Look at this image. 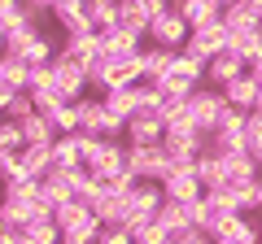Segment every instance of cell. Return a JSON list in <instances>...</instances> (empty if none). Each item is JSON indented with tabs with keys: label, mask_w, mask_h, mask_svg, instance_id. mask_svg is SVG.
I'll use <instances>...</instances> for the list:
<instances>
[{
	"label": "cell",
	"mask_w": 262,
	"mask_h": 244,
	"mask_svg": "<svg viewBox=\"0 0 262 244\" xmlns=\"http://www.w3.org/2000/svg\"><path fill=\"white\" fill-rule=\"evenodd\" d=\"M22 161H27L31 179H44L48 170L57 166V153H53V144H27V149H22Z\"/></svg>",
	"instance_id": "25"
},
{
	"label": "cell",
	"mask_w": 262,
	"mask_h": 244,
	"mask_svg": "<svg viewBox=\"0 0 262 244\" xmlns=\"http://www.w3.org/2000/svg\"><path fill=\"white\" fill-rule=\"evenodd\" d=\"M127 170L136 179H153V183H166L175 175V161H170L166 144H127Z\"/></svg>",
	"instance_id": "2"
},
{
	"label": "cell",
	"mask_w": 262,
	"mask_h": 244,
	"mask_svg": "<svg viewBox=\"0 0 262 244\" xmlns=\"http://www.w3.org/2000/svg\"><path fill=\"white\" fill-rule=\"evenodd\" d=\"M223 235H227V240H236V244H262V223L253 227L245 214H227L223 223H219V235H214V240H223Z\"/></svg>",
	"instance_id": "20"
},
{
	"label": "cell",
	"mask_w": 262,
	"mask_h": 244,
	"mask_svg": "<svg viewBox=\"0 0 262 244\" xmlns=\"http://www.w3.org/2000/svg\"><path fill=\"white\" fill-rule=\"evenodd\" d=\"M214 244H236V240H227V235H223V240H214Z\"/></svg>",
	"instance_id": "43"
},
{
	"label": "cell",
	"mask_w": 262,
	"mask_h": 244,
	"mask_svg": "<svg viewBox=\"0 0 262 244\" xmlns=\"http://www.w3.org/2000/svg\"><path fill=\"white\" fill-rule=\"evenodd\" d=\"M223 96H227V105H232V109L253 113V109H258V96H262V83L249 75V70H245L241 79H232V83L223 87Z\"/></svg>",
	"instance_id": "12"
},
{
	"label": "cell",
	"mask_w": 262,
	"mask_h": 244,
	"mask_svg": "<svg viewBox=\"0 0 262 244\" xmlns=\"http://www.w3.org/2000/svg\"><path fill=\"white\" fill-rule=\"evenodd\" d=\"M18 57H22V61H27V66H53V61H57V48L48 44L44 35H31V44L22 48Z\"/></svg>",
	"instance_id": "31"
},
{
	"label": "cell",
	"mask_w": 262,
	"mask_h": 244,
	"mask_svg": "<svg viewBox=\"0 0 262 244\" xmlns=\"http://www.w3.org/2000/svg\"><path fill=\"white\" fill-rule=\"evenodd\" d=\"M96 244H136V235H131V227H101Z\"/></svg>",
	"instance_id": "37"
},
{
	"label": "cell",
	"mask_w": 262,
	"mask_h": 244,
	"mask_svg": "<svg viewBox=\"0 0 262 244\" xmlns=\"http://www.w3.org/2000/svg\"><path fill=\"white\" fill-rule=\"evenodd\" d=\"M27 244H61V227L53 214H35L27 223Z\"/></svg>",
	"instance_id": "26"
},
{
	"label": "cell",
	"mask_w": 262,
	"mask_h": 244,
	"mask_svg": "<svg viewBox=\"0 0 262 244\" xmlns=\"http://www.w3.org/2000/svg\"><path fill=\"white\" fill-rule=\"evenodd\" d=\"M170 66H175V53H170V48H158V44L140 48V70H144V79H166Z\"/></svg>",
	"instance_id": "22"
},
{
	"label": "cell",
	"mask_w": 262,
	"mask_h": 244,
	"mask_svg": "<svg viewBox=\"0 0 262 244\" xmlns=\"http://www.w3.org/2000/svg\"><path fill=\"white\" fill-rule=\"evenodd\" d=\"M31 35H39V27H18V31H0V39H5V53H22V48L31 44Z\"/></svg>",
	"instance_id": "35"
},
{
	"label": "cell",
	"mask_w": 262,
	"mask_h": 244,
	"mask_svg": "<svg viewBox=\"0 0 262 244\" xmlns=\"http://www.w3.org/2000/svg\"><path fill=\"white\" fill-rule=\"evenodd\" d=\"M127 205H131L136 218H158V209L166 205V188L153 183V179H140V183L127 192Z\"/></svg>",
	"instance_id": "7"
},
{
	"label": "cell",
	"mask_w": 262,
	"mask_h": 244,
	"mask_svg": "<svg viewBox=\"0 0 262 244\" xmlns=\"http://www.w3.org/2000/svg\"><path fill=\"white\" fill-rule=\"evenodd\" d=\"M179 18L188 22V27H210V22H223V5L219 0H184V5H175Z\"/></svg>",
	"instance_id": "18"
},
{
	"label": "cell",
	"mask_w": 262,
	"mask_h": 244,
	"mask_svg": "<svg viewBox=\"0 0 262 244\" xmlns=\"http://www.w3.org/2000/svg\"><path fill=\"white\" fill-rule=\"evenodd\" d=\"M184 244H214V235H206V231H188Z\"/></svg>",
	"instance_id": "39"
},
{
	"label": "cell",
	"mask_w": 262,
	"mask_h": 244,
	"mask_svg": "<svg viewBox=\"0 0 262 244\" xmlns=\"http://www.w3.org/2000/svg\"><path fill=\"white\" fill-rule=\"evenodd\" d=\"M249 75H253V79H258V83H262V57H258V61H253V66H249Z\"/></svg>",
	"instance_id": "41"
},
{
	"label": "cell",
	"mask_w": 262,
	"mask_h": 244,
	"mask_svg": "<svg viewBox=\"0 0 262 244\" xmlns=\"http://www.w3.org/2000/svg\"><path fill=\"white\" fill-rule=\"evenodd\" d=\"M227 53L245 57V61H258L262 57V27H249V31H232V39H227Z\"/></svg>",
	"instance_id": "23"
},
{
	"label": "cell",
	"mask_w": 262,
	"mask_h": 244,
	"mask_svg": "<svg viewBox=\"0 0 262 244\" xmlns=\"http://www.w3.org/2000/svg\"><path fill=\"white\" fill-rule=\"evenodd\" d=\"M140 48H144V35H136V31H127V27L101 31V53L105 57H136Z\"/></svg>",
	"instance_id": "13"
},
{
	"label": "cell",
	"mask_w": 262,
	"mask_h": 244,
	"mask_svg": "<svg viewBox=\"0 0 262 244\" xmlns=\"http://www.w3.org/2000/svg\"><path fill=\"white\" fill-rule=\"evenodd\" d=\"M258 214H262V179H258Z\"/></svg>",
	"instance_id": "42"
},
{
	"label": "cell",
	"mask_w": 262,
	"mask_h": 244,
	"mask_svg": "<svg viewBox=\"0 0 262 244\" xmlns=\"http://www.w3.org/2000/svg\"><path fill=\"white\" fill-rule=\"evenodd\" d=\"M227 39H232V31L223 27V22H210V27H196L192 35H188V53L201 57V61H214L219 53H227Z\"/></svg>",
	"instance_id": "6"
},
{
	"label": "cell",
	"mask_w": 262,
	"mask_h": 244,
	"mask_svg": "<svg viewBox=\"0 0 262 244\" xmlns=\"http://www.w3.org/2000/svg\"><path fill=\"white\" fill-rule=\"evenodd\" d=\"M27 149V135H22V122L5 118V127H0V153H22Z\"/></svg>",
	"instance_id": "33"
},
{
	"label": "cell",
	"mask_w": 262,
	"mask_h": 244,
	"mask_svg": "<svg viewBox=\"0 0 262 244\" xmlns=\"http://www.w3.org/2000/svg\"><path fill=\"white\" fill-rule=\"evenodd\" d=\"M53 22H61L66 35H83V31H96V27H92V13H88L83 0H61V5H53Z\"/></svg>",
	"instance_id": "10"
},
{
	"label": "cell",
	"mask_w": 262,
	"mask_h": 244,
	"mask_svg": "<svg viewBox=\"0 0 262 244\" xmlns=\"http://www.w3.org/2000/svg\"><path fill=\"white\" fill-rule=\"evenodd\" d=\"M0 175H5V183L31 179V170H27V161H22V153H0Z\"/></svg>",
	"instance_id": "34"
},
{
	"label": "cell",
	"mask_w": 262,
	"mask_h": 244,
	"mask_svg": "<svg viewBox=\"0 0 262 244\" xmlns=\"http://www.w3.org/2000/svg\"><path fill=\"white\" fill-rule=\"evenodd\" d=\"M258 113H262V96H258Z\"/></svg>",
	"instance_id": "45"
},
{
	"label": "cell",
	"mask_w": 262,
	"mask_h": 244,
	"mask_svg": "<svg viewBox=\"0 0 262 244\" xmlns=\"http://www.w3.org/2000/svg\"><path fill=\"white\" fill-rule=\"evenodd\" d=\"M0 109H5V118L22 122V118L35 113V96L31 92H0Z\"/></svg>",
	"instance_id": "29"
},
{
	"label": "cell",
	"mask_w": 262,
	"mask_h": 244,
	"mask_svg": "<svg viewBox=\"0 0 262 244\" xmlns=\"http://www.w3.org/2000/svg\"><path fill=\"white\" fill-rule=\"evenodd\" d=\"M245 70H249V61H245V57H236V53H219L214 61L206 66V83H210V87H227L232 79H241Z\"/></svg>",
	"instance_id": "15"
},
{
	"label": "cell",
	"mask_w": 262,
	"mask_h": 244,
	"mask_svg": "<svg viewBox=\"0 0 262 244\" xmlns=\"http://www.w3.org/2000/svg\"><path fill=\"white\" fill-rule=\"evenodd\" d=\"M96 53H101V31L66 35V39H61V48H57V57H66V61H79V66H88Z\"/></svg>",
	"instance_id": "14"
},
{
	"label": "cell",
	"mask_w": 262,
	"mask_h": 244,
	"mask_svg": "<svg viewBox=\"0 0 262 244\" xmlns=\"http://www.w3.org/2000/svg\"><path fill=\"white\" fill-rule=\"evenodd\" d=\"M223 27L227 31H249V27H262V9L253 0H236L223 9Z\"/></svg>",
	"instance_id": "21"
},
{
	"label": "cell",
	"mask_w": 262,
	"mask_h": 244,
	"mask_svg": "<svg viewBox=\"0 0 262 244\" xmlns=\"http://www.w3.org/2000/svg\"><path fill=\"white\" fill-rule=\"evenodd\" d=\"M0 244H27V227H0Z\"/></svg>",
	"instance_id": "38"
},
{
	"label": "cell",
	"mask_w": 262,
	"mask_h": 244,
	"mask_svg": "<svg viewBox=\"0 0 262 244\" xmlns=\"http://www.w3.org/2000/svg\"><path fill=\"white\" fill-rule=\"evenodd\" d=\"M223 157H227V183H232V188H241V183H258L262 166H258V157H253L249 149H241V153H223Z\"/></svg>",
	"instance_id": "17"
},
{
	"label": "cell",
	"mask_w": 262,
	"mask_h": 244,
	"mask_svg": "<svg viewBox=\"0 0 262 244\" xmlns=\"http://www.w3.org/2000/svg\"><path fill=\"white\" fill-rule=\"evenodd\" d=\"M83 166L92 170V175L101 179V183H110L114 175H122V170H127V149H122L118 140H101L92 153H88V161H83Z\"/></svg>",
	"instance_id": "5"
},
{
	"label": "cell",
	"mask_w": 262,
	"mask_h": 244,
	"mask_svg": "<svg viewBox=\"0 0 262 244\" xmlns=\"http://www.w3.org/2000/svg\"><path fill=\"white\" fill-rule=\"evenodd\" d=\"M88 13H92V27L96 31H110L118 27V0H83Z\"/></svg>",
	"instance_id": "32"
},
{
	"label": "cell",
	"mask_w": 262,
	"mask_h": 244,
	"mask_svg": "<svg viewBox=\"0 0 262 244\" xmlns=\"http://www.w3.org/2000/svg\"><path fill=\"white\" fill-rule=\"evenodd\" d=\"M53 70H57V87H61V96L70 105L75 101H83V87H92V79H88V66H79V61H66V57H57L53 61Z\"/></svg>",
	"instance_id": "9"
},
{
	"label": "cell",
	"mask_w": 262,
	"mask_h": 244,
	"mask_svg": "<svg viewBox=\"0 0 262 244\" xmlns=\"http://www.w3.org/2000/svg\"><path fill=\"white\" fill-rule=\"evenodd\" d=\"M158 223L166 227L170 235H188V231H196L192 218H188V205H184V201H166V205L158 209Z\"/></svg>",
	"instance_id": "24"
},
{
	"label": "cell",
	"mask_w": 262,
	"mask_h": 244,
	"mask_svg": "<svg viewBox=\"0 0 262 244\" xmlns=\"http://www.w3.org/2000/svg\"><path fill=\"white\" fill-rule=\"evenodd\" d=\"M53 153H57V166H61V170H83V144H79V131L75 135H57Z\"/></svg>",
	"instance_id": "27"
},
{
	"label": "cell",
	"mask_w": 262,
	"mask_h": 244,
	"mask_svg": "<svg viewBox=\"0 0 262 244\" xmlns=\"http://www.w3.org/2000/svg\"><path fill=\"white\" fill-rule=\"evenodd\" d=\"M196 179L206 183V192L210 188H232V183H227V157L214 149V144H206V153L196 157Z\"/></svg>",
	"instance_id": "11"
},
{
	"label": "cell",
	"mask_w": 262,
	"mask_h": 244,
	"mask_svg": "<svg viewBox=\"0 0 262 244\" xmlns=\"http://www.w3.org/2000/svg\"><path fill=\"white\" fill-rule=\"evenodd\" d=\"M162 188H166V201H184V205H188V201H201V197H206V183L196 179V170H175Z\"/></svg>",
	"instance_id": "16"
},
{
	"label": "cell",
	"mask_w": 262,
	"mask_h": 244,
	"mask_svg": "<svg viewBox=\"0 0 262 244\" xmlns=\"http://www.w3.org/2000/svg\"><path fill=\"white\" fill-rule=\"evenodd\" d=\"M219 5H223V9H227V5H236V0H219Z\"/></svg>",
	"instance_id": "44"
},
{
	"label": "cell",
	"mask_w": 262,
	"mask_h": 244,
	"mask_svg": "<svg viewBox=\"0 0 262 244\" xmlns=\"http://www.w3.org/2000/svg\"><path fill=\"white\" fill-rule=\"evenodd\" d=\"M170 5H184V0H170Z\"/></svg>",
	"instance_id": "46"
},
{
	"label": "cell",
	"mask_w": 262,
	"mask_h": 244,
	"mask_svg": "<svg viewBox=\"0 0 262 244\" xmlns=\"http://www.w3.org/2000/svg\"><path fill=\"white\" fill-rule=\"evenodd\" d=\"M245 149L253 153V157H262V113L253 109L249 122H245Z\"/></svg>",
	"instance_id": "36"
},
{
	"label": "cell",
	"mask_w": 262,
	"mask_h": 244,
	"mask_svg": "<svg viewBox=\"0 0 262 244\" xmlns=\"http://www.w3.org/2000/svg\"><path fill=\"white\" fill-rule=\"evenodd\" d=\"M258 166H262V157H258Z\"/></svg>",
	"instance_id": "47"
},
{
	"label": "cell",
	"mask_w": 262,
	"mask_h": 244,
	"mask_svg": "<svg viewBox=\"0 0 262 244\" xmlns=\"http://www.w3.org/2000/svg\"><path fill=\"white\" fill-rule=\"evenodd\" d=\"M223 113H227V96H223V87H210V83H201L192 96H188V118L201 127L206 135H214L219 131V122H223Z\"/></svg>",
	"instance_id": "3"
},
{
	"label": "cell",
	"mask_w": 262,
	"mask_h": 244,
	"mask_svg": "<svg viewBox=\"0 0 262 244\" xmlns=\"http://www.w3.org/2000/svg\"><path fill=\"white\" fill-rule=\"evenodd\" d=\"M27 5H31V9H39V13H53L57 0H27Z\"/></svg>",
	"instance_id": "40"
},
{
	"label": "cell",
	"mask_w": 262,
	"mask_h": 244,
	"mask_svg": "<svg viewBox=\"0 0 262 244\" xmlns=\"http://www.w3.org/2000/svg\"><path fill=\"white\" fill-rule=\"evenodd\" d=\"M53 218H57V227H61V244H96V235H101V227H105L83 201H66V205H57Z\"/></svg>",
	"instance_id": "1"
},
{
	"label": "cell",
	"mask_w": 262,
	"mask_h": 244,
	"mask_svg": "<svg viewBox=\"0 0 262 244\" xmlns=\"http://www.w3.org/2000/svg\"><path fill=\"white\" fill-rule=\"evenodd\" d=\"M105 105H110L114 113H122L127 122L144 109V101H140V92H136V87H114V92H105Z\"/></svg>",
	"instance_id": "28"
},
{
	"label": "cell",
	"mask_w": 262,
	"mask_h": 244,
	"mask_svg": "<svg viewBox=\"0 0 262 244\" xmlns=\"http://www.w3.org/2000/svg\"><path fill=\"white\" fill-rule=\"evenodd\" d=\"M131 235H136V244H166L170 240V231L158 223V218H131Z\"/></svg>",
	"instance_id": "30"
},
{
	"label": "cell",
	"mask_w": 262,
	"mask_h": 244,
	"mask_svg": "<svg viewBox=\"0 0 262 244\" xmlns=\"http://www.w3.org/2000/svg\"><path fill=\"white\" fill-rule=\"evenodd\" d=\"M27 87H31V66L18 53H5V61H0V92H27Z\"/></svg>",
	"instance_id": "19"
},
{
	"label": "cell",
	"mask_w": 262,
	"mask_h": 244,
	"mask_svg": "<svg viewBox=\"0 0 262 244\" xmlns=\"http://www.w3.org/2000/svg\"><path fill=\"white\" fill-rule=\"evenodd\" d=\"M188 35H192V27H188V22L179 18V9H175V5H170L166 13H158V18L149 22V44L170 48V53H184V48H188Z\"/></svg>",
	"instance_id": "4"
},
{
	"label": "cell",
	"mask_w": 262,
	"mask_h": 244,
	"mask_svg": "<svg viewBox=\"0 0 262 244\" xmlns=\"http://www.w3.org/2000/svg\"><path fill=\"white\" fill-rule=\"evenodd\" d=\"M166 140V118L158 109H140L127 122V144H162Z\"/></svg>",
	"instance_id": "8"
}]
</instances>
